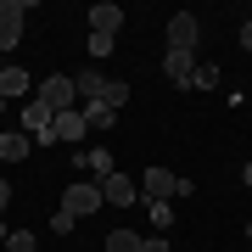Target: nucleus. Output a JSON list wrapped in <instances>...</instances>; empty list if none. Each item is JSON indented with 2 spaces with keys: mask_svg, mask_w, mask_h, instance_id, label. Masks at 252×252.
<instances>
[{
  "mask_svg": "<svg viewBox=\"0 0 252 252\" xmlns=\"http://www.w3.org/2000/svg\"><path fill=\"white\" fill-rule=\"evenodd\" d=\"M101 207H107V196H101L95 180H73L67 196H62V213H73V219H90V213H101Z\"/></svg>",
  "mask_w": 252,
  "mask_h": 252,
  "instance_id": "nucleus-1",
  "label": "nucleus"
},
{
  "mask_svg": "<svg viewBox=\"0 0 252 252\" xmlns=\"http://www.w3.org/2000/svg\"><path fill=\"white\" fill-rule=\"evenodd\" d=\"M51 124H56V112L45 107V101H28V107H23V135L28 140H34V146H51Z\"/></svg>",
  "mask_w": 252,
  "mask_h": 252,
  "instance_id": "nucleus-2",
  "label": "nucleus"
},
{
  "mask_svg": "<svg viewBox=\"0 0 252 252\" xmlns=\"http://www.w3.org/2000/svg\"><path fill=\"white\" fill-rule=\"evenodd\" d=\"M39 101H45L51 112H73V101H79V84H73L67 73H51V79L39 84Z\"/></svg>",
  "mask_w": 252,
  "mask_h": 252,
  "instance_id": "nucleus-3",
  "label": "nucleus"
},
{
  "mask_svg": "<svg viewBox=\"0 0 252 252\" xmlns=\"http://www.w3.org/2000/svg\"><path fill=\"white\" fill-rule=\"evenodd\" d=\"M84 135H90V124H84L79 107H73V112H56V124H51V146H79Z\"/></svg>",
  "mask_w": 252,
  "mask_h": 252,
  "instance_id": "nucleus-4",
  "label": "nucleus"
},
{
  "mask_svg": "<svg viewBox=\"0 0 252 252\" xmlns=\"http://www.w3.org/2000/svg\"><path fill=\"white\" fill-rule=\"evenodd\" d=\"M23 17H28L23 0H0V51H11L23 39Z\"/></svg>",
  "mask_w": 252,
  "mask_h": 252,
  "instance_id": "nucleus-5",
  "label": "nucleus"
},
{
  "mask_svg": "<svg viewBox=\"0 0 252 252\" xmlns=\"http://www.w3.org/2000/svg\"><path fill=\"white\" fill-rule=\"evenodd\" d=\"M140 190H146V196H152V202H168L174 190H180V174H168V168H162V162H152V168L140 174Z\"/></svg>",
  "mask_w": 252,
  "mask_h": 252,
  "instance_id": "nucleus-6",
  "label": "nucleus"
},
{
  "mask_svg": "<svg viewBox=\"0 0 252 252\" xmlns=\"http://www.w3.org/2000/svg\"><path fill=\"white\" fill-rule=\"evenodd\" d=\"M196 39H202V23L190 17V11L168 17V51H196Z\"/></svg>",
  "mask_w": 252,
  "mask_h": 252,
  "instance_id": "nucleus-7",
  "label": "nucleus"
},
{
  "mask_svg": "<svg viewBox=\"0 0 252 252\" xmlns=\"http://www.w3.org/2000/svg\"><path fill=\"white\" fill-rule=\"evenodd\" d=\"M196 51H168V56H162V73H168V79L174 84H180V90H190V79H196Z\"/></svg>",
  "mask_w": 252,
  "mask_h": 252,
  "instance_id": "nucleus-8",
  "label": "nucleus"
},
{
  "mask_svg": "<svg viewBox=\"0 0 252 252\" xmlns=\"http://www.w3.org/2000/svg\"><path fill=\"white\" fill-rule=\"evenodd\" d=\"M101 196L112 207H129V202H140V185L129 180V174H107V180H101Z\"/></svg>",
  "mask_w": 252,
  "mask_h": 252,
  "instance_id": "nucleus-9",
  "label": "nucleus"
},
{
  "mask_svg": "<svg viewBox=\"0 0 252 252\" xmlns=\"http://www.w3.org/2000/svg\"><path fill=\"white\" fill-rule=\"evenodd\" d=\"M118 28H124V11H118L112 0L90 6V34H107V39H118Z\"/></svg>",
  "mask_w": 252,
  "mask_h": 252,
  "instance_id": "nucleus-10",
  "label": "nucleus"
},
{
  "mask_svg": "<svg viewBox=\"0 0 252 252\" xmlns=\"http://www.w3.org/2000/svg\"><path fill=\"white\" fill-rule=\"evenodd\" d=\"M73 84H79V101L90 107V101H101V90H107V73H101V67H84Z\"/></svg>",
  "mask_w": 252,
  "mask_h": 252,
  "instance_id": "nucleus-11",
  "label": "nucleus"
},
{
  "mask_svg": "<svg viewBox=\"0 0 252 252\" xmlns=\"http://www.w3.org/2000/svg\"><path fill=\"white\" fill-rule=\"evenodd\" d=\"M28 152H34V140H28L23 129H11V135H0V162H23Z\"/></svg>",
  "mask_w": 252,
  "mask_h": 252,
  "instance_id": "nucleus-12",
  "label": "nucleus"
},
{
  "mask_svg": "<svg viewBox=\"0 0 252 252\" xmlns=\"http://www.w3.org/2000/svg\"><path fill=\"white\" fill-rule=\"evenodd\" d=\"M79 162H84V168L95 174V185L107 180V174H118V162H112V152H79Z\"/></svg>",
  "mask_w": 252,
  "mask_h": 252,
  "instance_id": "nucleus-13",
  "label": "nucleus"
},
{
  "mask_svg": "<svg viewBox=\"0 0 252 252\" xmlns=\"http://www.w3.org/2000/svg\"><path fill=\"white\" fill-rule=\"evenodd\" d=\"M0 95H6V101L28 95V73H23V67H6V73H0Z\"/></svg>",
  "mask_w": 252,
  "mask_h": 252,
  "instance_id": "nucleus-14",
  "label": "nucleus"
},
{
  "mask_svg": "<svg viewBox=\"0 0 252 252\" xmlns=\"http://www.w3.org/2000/svg\"><path fill=\"white\" fill-rule=\"evenodd\" d=\"M79 112H84V124H90V129H112V124H118V112L107 107V101H90V107H79Z\"/></svg>",
  "mask_w": 252,
  "mask_h": 252,
  "instance_id": "nucleus-15",
  "label": "nucleus"
},
{
  "mask_svg": "<svg viewBox=\"0 0 252 252\" xmlns=\"http://www.w3.org/2000/svg\"><path fill=\"white\" fill-rule=\"evenodd\" d=\"M101 247H107V252H140V247H146V235H135V230H112Z\"/></svg>",
  "mask_w": 252,
  "mask_h": 252,
  "instance_id": "nucleus-16",
  "label": "nucleus"
},
{
  "mask_svg": "<svg viewBox=\"0 0 252 252\" xmlns=\"http://www.w3.org/2000/svg\"><path fill=\"white\" fill-rule=\"evenodd\" d=\"M101 101H107V107L118 112V107L129 101V84H124V79H107V90H101Z\"/></svg>",
  "mask_w": 252,
  "mask_h": 252,
  "instance_id": "nucleus-17",
  "label": "nucleus"
},
{
  "mask_svg": "<svg viewBox=\"0 0 252 252\" xmlns=\"http://www.w3.org/2000/svg\"><path fill=\"white\" fill-rule=\"evenodd\" d=\"M213 84H219V67H213V62H202V67H196V79H190V90H213Z\"/></svg>",
  "mask_w": 252,
  "mask_h": 252,
  "instance_id": "nucleus-18",
  "label": "nucleus"
},
{
  "mask_svg": "<svg viewBox=\"0 0 252 252\" xmlns=\"http://www.w3.org/2000/svg\"><path fill=\"white\" fill-rule=\"evenodd\" d=\"M152 224L157 230H174V202H152Z\"/></svg>",
  "mask_w": 252,
  "mask_h": 252,
  "instance_id": "nucleus-19",
  "label": "nucleus"
},
{
  "mask_svg": "<svg viewBox=\"0 0 252 252\" xmlns=\"http://www.w3.org/2000/svg\"><path fill=\"white\" fill-rule=\"evenodd\" d=\"M39 241H34V235H28V230H11L6 235V252H34Z\"/></svg>",
  "mask_w": 252,
  "mask_h": 252,
  "instance_id": "nucleus-20",
  "label": "nucleus"
},
{
  "mask_svg": "<svg viewBox=\"0 0 252 252\" xmlns=\"http://www.w3.org/2000/svg\"><path fill=\"white\" fill-rule=\"evenodd\" d=\"M90 56H95V62H107V56H112V39H107V34H90Z\"/></svg>",
  "mask_w": 252,
  "mask_h": 252,
  "instance_id": "nucleus-21",
  "label": "nucleus"
},
{
  "mask_svg": "<svg viewBox=\"0 0 252 252\" xmlns=\"http://www.w3.org/2000/svg\"><path fill=\"white\" fill-rule=\"evenodd\" d=\"M73 224H79V219H73V213H62V207H56V219H51V230H56V235H67Z\"/></svg>",
  "mask_w": 252,
  "mask_h": 252,
  "instance_id": "nucleus-22",
  "label": "nucleus"
},
{
  "mask_svg": "<svg viewBox=\"0 0 252 252\" xmlns=\"http://www.w3.org/2000/svg\"><path fill=\"white\" fill-rule=\"evenodd\" d=\"M6 207H11V185L0 180V213H6Z\"/></svg>",
  "mask_w": 252,
  "mask_h": 252,
  "instance_id": "nucleus-23",
  "label": "nucleus"
},
{
  "mask_svg": "<svg viewBox=\"0 0 252 252\" xmlns=\"http://www.w3.org/2000/svg\"><path fill=\"white\" fill-rule=\"evenodd\" d=\"M241 45H247V51H252V17H247V23H241Z\"/></svg>",
  "mask_w": 252,
  "mask_h": 252,
  "instance_id": "nucleus-24",
  "label": "nucleus"
},
{
  "mask_svg": "<svg viewBox=\"0 0 252 252\" xmlns=\"http://www.w3.org/2000/svg\"><path fill=\"white\" fill-rule=\"evenodd\" d=\"M140 252H168V241H146V247H140Z\"/></svg>",
  "mask_w": 252,
  "mask_h": 252,
  "instance_id": "nucleus-25",
  "label": "nucleus"
},
{
  "mask_svg": "<svg viewBox=\"0 0 252 252\" xmlns=\"http://www.w3.org/2000/svg\"><path fill=\"white\" fill-rule=\"evenodd\" d=\"M241 180H247V190H252V162H247V168H241Z\"/></svg>",
  "mask_w": 252,
  "mask_h": 252,
  "instance_id": "nucleus-26",
  "label": "nucleus"
},
{
  "mask_svg": "<svg viewBox=\"0 0 252 252\" xmlns=\"http://www.w3.org/2000/svg\"><path fill=\"white\" fill-rule=\"evenodd\" d=\"M6 235H11V230H6V219H0V241H6Z\"/></svg>",
  "mask_w": 252,
  "mask_h": 252,
  "instance_id": "nucleus-27",
  "label": "nucleus"
},
{
  "mask_svg": "<svg viewBox=\"0 0 252 252\" xmlns=\"http://www.w3.org/2000/svg\"><path fill=\"white\" fill-rule=\"evenodd\" d=\"M6 107H11V101H6V95H0V112H6Z\"/></svg>",
  "mask_w": 252,
  "mask_h": 252,
  "instance_id": "nucleus-28",
  "label": "nucleus"
},
{
  "mask_svg": "<svg viewBox=\"0 0 252 252\" xmlns=\"http://www.w3.org/2000/svg\"><path fill=\"white\" fill-rule=\"evenodd\" d=\"M247 241H252V224H247Z\"/></svg>",
  "mask_w": 252,
  "mask_h": 252,
  "instance_id": "nucleus-29",
  "label": "nucleus"
},
{
  "mask_svg": "<svg viewBox=\"0 0 252 252\" xmlns=\"http://www.w3.org/2000/svg\"><path fill=\"white\" fill-rule=\"evenodd\" d=\"M0 73H6V62H0Z\"/></svg>",
  "mask_w": 252,
  "mask_h": 252,
  "instance_id": "nucleus-30",
  "label": "nucleus"
}]
</instances>
